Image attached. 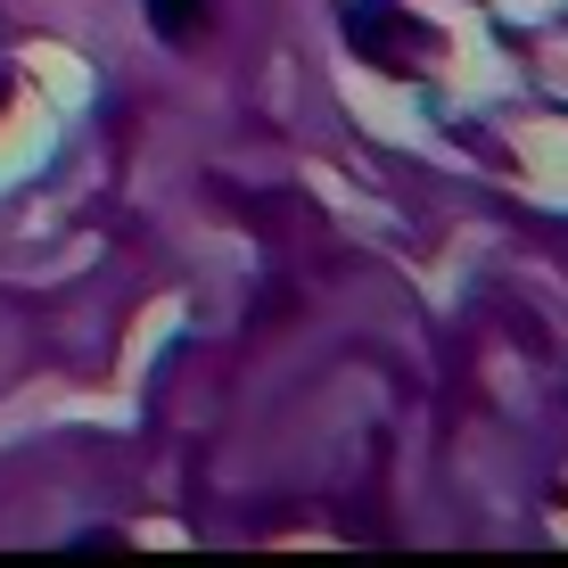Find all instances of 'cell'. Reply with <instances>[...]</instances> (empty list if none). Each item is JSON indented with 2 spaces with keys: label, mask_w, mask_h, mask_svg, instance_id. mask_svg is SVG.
I'll list each match as a JSON object with an SVG mask.
<instances>
[{
  "label": "cell",
  "mask_w": 568,
  "mask_h": 568,
  "mask_svg": "<svg viewBox=\"0 0 568 568\" xmlns=\"http://www.w3.org/2000/svg\"><path fill=\"white\" fill-rule=\"evenodd\" d=\"M141 9H149L156 42H173V50H190L206 33V0H141Z\"/></svg>",
  "instance_id": "obj_2"
},
{
  "label": "cell",
  "mask_w": 568,
  "mask_h": 568,
  "mask_svg": "<svg viewBox=\"0 0 568 568\" xmlns=\"http://www.w3.org/2000/svg\"><path fill=\"white\" fill-rule=\"evenodd\" d=\"M0 108H9V74H0Z\"/></svg>",
  "instance_id": "obj_3"
},
{
  "label": "cell",
  "mask_w": 568,
  "mask_h": 568,
  "mask_svg": "<svg viewBox=\"0 0 568 568\" xmlns=\"http://www.w3.org/2000/svg\"><path fill=\"white\" fill-rule=\"evenodd\" d=\"M338 33H346V50H355L363 67L396 74V83H420V74L445 58V33L428 26L420 9H404V0H346Z\"/></svg>",
  "instance_id": "obj_1"
}]
</instances>
